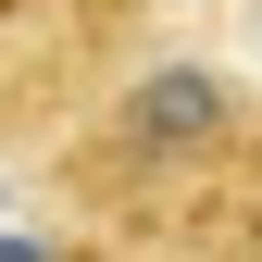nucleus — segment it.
<instances>
[{"mask_svg": "<svg viewBox=\"0 0 262 262\" xmlns=\"http://www.w3.org/2000/svg\"><path fill=\"white\" fill-rule=\"evenodd\" d=\"M237 138V88L212 75V62H150V75H125V100H113V150L125 162H200Z\"/></svg>", "mask_w": 262, "mask_h": 262, "instance_id": "f257e3e1", "label": "nucleus"}]
</instances>
